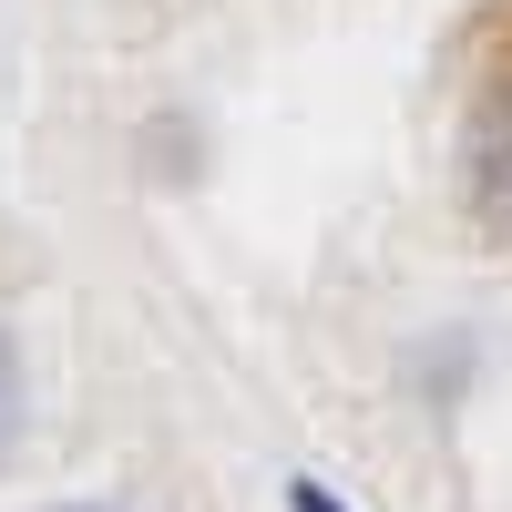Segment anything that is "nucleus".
<instances>
[{"instance_id": "1", "label": "nucleus", "mask_w": 512, "mask_h": 512, "mask_svg": "<svg viewBox=\"0 0 512 512\" xmlns=\"http://www.w3.org/2000/svg\"><path fill=\"white\" fill-rule=\"evenodd\" d=\"M461 185H472V216L512 236V0L482 21L461 72Z\"/></svg>"}, {"instance_id": "2", "label": "nucleus", "mask_w": 512, "mask_h": 512, "mask_svg": "<svg viewBox=\"0 0 512 512\" xmlns=\"http://www.w3.org/2000/svg\"><path fill=\"white\" fill-rule=\"evenodd\" d=\"M11 420H21V359H11V338H0V441H11Z\"/></svg>"}, {"instance_id": "3", "label": "nucleus", "mask_w": 512, "mask_h": 512, "mask_svg": "<svg viewBox=\"0 0 512 512\" xmlns=\"http://www.w3.org/2000/svg\"><path fill=\"white\" fill-rule=\"evenodd\" d=\"M297 512H338V502H328V492H318V482H297Z\"/></svg>"}]
</instances>
